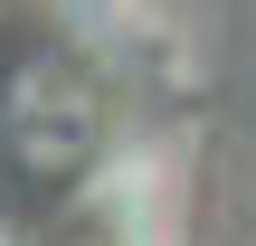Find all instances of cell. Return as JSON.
<instances>
[{
	"label": "cell",
	"mask_w": 256,
	"mask_h": 246,
	"mask_svg": "<svg viewBox=\"0 0 256 246\" xmlns=\"http://www.w3.org/2000/svg\"><path fill=\"white\" fill-rule=\"evenodd\" d=\"M0 28H10V0H0Z\"/></svg>",
	"instance_id": "7a4b0ae2"
},
{
	"label": "cell",
	"mask_w": 256,
	"mask_h": 246,
	"mask_svg": "<svg viewBox=\"0 0 256 246\" xmlns=\"http://www.w3.org/2000/svg\"><path fill=\"white\" fill-rule=\"evenodd\" d=\"M104 142V95L76 57L38 47L0 76V152L19 180H76Z\"/></svg>",
	"instance_id": "6da1fadb"
}]
</instances>
